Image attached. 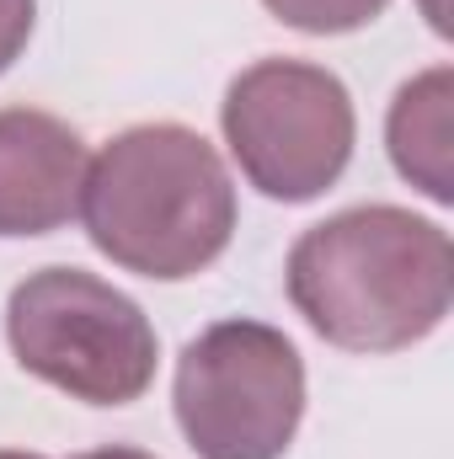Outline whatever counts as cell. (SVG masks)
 <instances>
[{
    "label": "cell",
    "instance_id": "4",
    "mask_svg": "<svg viewBox=\"0 0 454 459\" xmlns=\"http://www.w3.org/2000/svg\"><path fill=\"white\" fill-rule=\"evenodd\" d=\"M305 417V363L262 321H220L182 347L177 422L198 459H284Z\"/></svg>",
    "mask_w": 454,
    "mask_h": 459
},
{
    "label": "cell",
    "instance_id": "7",
    "mask_svg": "<svg viewBox=\"0 0 454 459\" xmlns=\"http://www.w3.org/2000/svg\"><path fill=\"white\" fill-rule=\"evenodd\" d=\"M450 102L454 81L450 70H428L412 86H401L390 108V160L406 182H417L428 198L450 204Z\"/></svg>",
    "mask_w": 454,
    "mask_h": 459
},
{
    "label": "cell",
    "instance_id": "8",
    "mask_svg": "<svg viewBox=\"0 0 454 459\" xmlns=\"http://www.w3.org/2000/svg\"><path fill=\"white\" fill-rule=\"evenodd\" d=\"M284 27H300V32H353V27H369L390 0H262Z\"/></svg>",
    "mask_w": 454,
    "mask_h": 459
},
{
    "label": "cell",
    "instance_id": "9",
    "mask_svg": "<svg viewBox=\"0 0 454 459\" xmlns=\"http://www.w3.org/2000/svg\"><path fill=\"white\" fill-rule=\"evenodd\" d=\"M38 22V0H0V75L16 65V54L27 48Z\"/></svg>",
    "mask_w": 454,
    "mask_h": 459
},
{
    "label": "cell",
    "instance_id": "6",
    "mask_svg": "<svg viewBox=\"0 0 454 459\" xmlns=\"http://www.w3.org/2000/svg\"><path fill=\"white\" fill-rule=\"evenodd\" d=\"M86 144L70 123L32 108L0 113V235H48L81 214Z\"/></svg>",
    "mask_w": 454,
    "mask_h": 459
},
{
    "label": "cell",
    "instance_id": "2",
    "mask_svg": "<svg viewBox=\"0 0 454 459\" xmlns=\"http://www.w3.org/2000/svg\"><path fill=\"white\" fill-rule=\"evenodd\" d=\"M81 220L92 246L118 267L144 278H193L230 246L235 187L204 134L144 123L92 155Z\"/></svg>",
    "mask_w": 454,
    "mask_h": 459
},
{
    "label": "cell",
    "instance_id": "3",
    "mask_svg": "<svg viewBox=\"0 0 454 459\" xmlns=\"http://www.w3.org/2000/svg\"><path fill=\"white\" fill-rule=\"evenodd\" d=\"M5 337L32 379L86 406H128L155 379V326L128 294L81 267H43L16 283Z\"/></svg>",
    "mask_w": 454,
    "mask_h": 459
},
{
    "label": "cell",
    "instance_id": "10",
    "mask_svg": "<svg viewBox=\"0 0 454 459\" xmlns=\"http://www.w3.org/2000/svg\"><path fill=\"white\" fill-rule=\"evenodd\" d=\"M75 459H155V455H139V449H92V455H75Z\"/></svg>",
    "mask_w": 454,
    "mask_h": 459
},
{
    "label": "cell",
    "instance_id": "1",
    "mask_svg": "<svg viewBox=\"0 0 454 459\" xmlns=\"http://www.w3.org/2000/svg\"><path fill=\"white\" fill-rule=\"evenodd\" d=\"M289 299L332 347L396 352L450 316L454 246L412 209H347L294 240Z\"/></svg>",
    "mask_w": 454,
    "mask_h": 459
},
{
    "label": "cell",
    "instance_id": "5",
    "mask_svg": "<svg viewBox=\"0 0 454 459\" xmlns=\"http://www.w3.org/2000/svg\"><path fill=\"white\" fill-rule=\"evenodd\" d=\"M225 144L246 182L278 204L321 198L353 155V97L332 70L262 59L225 91Z\"/></svg>",
    "mask_w": 454,
    "mask_h": 459
},
{
    "label": "cell",
    "instance_id": "11",
    "mask_svg": "<svg viewBox=\"0 0 454 459\" xmlns=\"http://www.w3.org/2000/svg\"><path fill=\"white\" fill-rule=\"evenodd\" d=\"M0 459H43V455H16V449H0Z\"/></svg>",
    "mask_w": 454,
    "mask_h": 459
}]
</instances>
